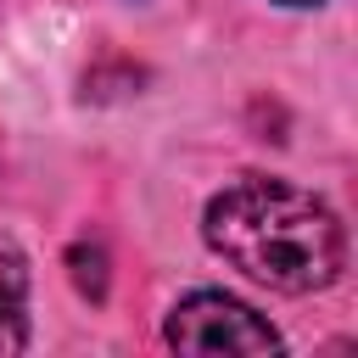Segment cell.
Wrapping results in <instances>:
<instances>
[{"label": "cell", "mask_w": 358, "mask_h": 358, "mask_svg": "<svg viewBox=\"0 0 358 358\" xmlns=\"http://www.w3.org/2000/svg\"><path fill=\"white\" fill-rule=\"evenodd\" d=\"M207 246L268 291H324L347 263L341 218L302 185L246 173L224 185L201 213Z\"/></svg>", "instance_id": "1"}, {"label": "cell", "mask_w": 358, "mask_h": 358, "mask_svg": "<svg viewBox=\"0 0 358 358\" xmlns=\"http://www.w3.org/2000/svg\"><path fill=\"white\" fill-rule=\"evenodd\" d=\"M162 336H168V347L201 352V358H213V352H252V358L280 352V330L257 308H246L224 291H196V296L173 302Z\"/></svg>", "instance_id": "2"}, {"label": "cell", "mask_w": 358, "mask_h": 358, "mask_svg": "<svg viewBox=\"0 0 358 358\" xmlns=\"http://www.w3.org/2000/svg\"><path fill=\"white\" fill-rule=\"evenodd\" d=\"M28 347V257L0 235V358Z\"/></svg>", "instance_id": "3"}, {"label": "cell", "mask_w": 358, "mask_h": 358, "mask_svg": "<svg viewBox=\"0 0 358 358\" xmlns=\"http://www.w3.org/2000/svg\"><path fill=\"white\" fill-rule=\"evenodd\" d=\"M274 6H319V0H274Z\"/></svg>", "instance_id": "4"}]
</instances>
